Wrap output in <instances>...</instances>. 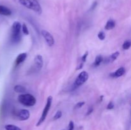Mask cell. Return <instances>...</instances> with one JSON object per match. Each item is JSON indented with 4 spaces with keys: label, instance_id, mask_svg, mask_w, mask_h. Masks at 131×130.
Instances as JSON below:
<instances>
[{
    "label": "cell",
    "instance_id": "1",
    "mask_svg": "<svg viewBox=\"0 0 131 130\" xmlns=\"http://www.w3.org/2000/svg\"><path fill=\"white\" fill-rule=\"evenodd\" d=\"M19 3L26 8L33 10L37 14H42V9L37 0H19Z\"/></svg>",
    "mask_w": 131,
    "mask_h": 130
},
{
    "label": "cell",
    "instance_id": "2",
    "mask_svg": "<svg viewBox=\"0 0 131 130\" xmlns=\"http://www.w3.org/2000/svg\"><path fill=\"white\" fill-rule=\"evenodd\" d=\"M22 25L18 21L13 23L11 30V40L14 43H19L21 39Z\"/></svg>",
    "mask_w": 131,
    "mask_h": 130
},
{
    "label": "cell",
    "instance_id": "3",
    "mask_svg": "<svg viewBox=\"0 0 131 130\" xmlns=\"http://www.w3.org/2000/svg\"><path fill=\"white\" fill-rule=\"evenodd\" d=\"M18 101L25 107H33L36 104V98L32 94H22L18 96Z\"/></svg>",
    "mask_w": 131,
    "mask_h": 130
},
{
    "label": "cell",
    "instance_id": "4",
    "mask_svg": "<svg viewBox=\"0 0 131 130\" xmlns=\"http://www.w3.org/2000/svg\"><path fill=\"white\" fill-rule=\"evenodd\" d=\"M52 97L51 96H49L47 99V102H46V106H45L44 108H43V110L42 115H41L40 118L39 119L38 121L37 122V125H36L37 126H40V125L44 122L46 117H47V114H48L50 108H51V105H52Z\"/></svg>",
    "mask_w": 131,
    "mask_h": 130
},
{
    "label": "cell",
    "instance_id": "5",
    "mask_svg": "<svg viewBox=\"0 0 131 130\" xmlns=\"http://www.w3.org/2000/svg\"><path fill=\"white\" fill-rule=\"evenodd\" d=\"M88 78H89V75L86 71H83L81 72L74 82V85H73L74 89H76L84 84L88 80Z\"/></svg>",
    "mask_w": 131,
    "mask_h": 130
},
{
    "label": "cell",
    "instance_id": "6",
    "mask_svg": "<svg viewBox=\"0 0 131 130\" xmlns=\"http://www.w3.org/2000/svg\"><path fill=\"white\" fill-rule=\"evenodd\" d=\"M41 34H42V36L43 37L44 40H46V43H47L49 46L51 47L54 44V40L53 36L51 33H49L46 30H42L41 31Z\"/></svg>",
    "mask_w": 131,
    "mask_h": 130
},
{
    "label": "cell",
    "instance_id": "7",
    "mask_svg": "<svg viewBox=\"0 0 131 130\" xmlns=\"http://www.w3.org/2000/svg\"><path fill=\"white\" fill-rule=\"evenodd\" d=\"M30 117V113L26 109H21L17 113V117L20 121H26Z\"/></svg>",
    "mask_w": 131,
    "mask_h": 130
},
{
    "label": "cell",
    "instance_id": "8",
    "mask_svg": "<svg viewBox=\"0 0 131 130\" xmlns=\"http://www.w3.org/2000/svg\"><path fill=\"white\" fill-rule=\"evenodd\" d=\"M34 65L37 70H40L43 65V57L40 55H37L34 58Z\"/></svg>",
    "mask_w": 131,
    "mask_h": 130
},
{
    "label": "cell",
    "instance_id": "9",
    "mask_svg": "<svg viewBox=\"0 0 131 130\" xmlns=\"http://www.w3.org/2000/svg\"><path fill=\"white\" fill-rule=\"evenodd\" d=\"M125 68L124 67H120L116 70L115 72L111 74V76L114 78H118L123 76L125 73Z\"/></svg>",
    "mask_w": 131,
    "mask_h": 130
},
{
    "label": "cell",
    "instance_id": "10",
    "mask_svg": "<svg viewBox=\"0 0 131 130\" xmlns=\"http://www.w3.org/2000/svg\"><path fill=\"white\" fill-rule=\"evenodd\" d=\"M27 57V54L26 53H21L19 54L17 56V57H16V59H15V65L18 66L20 64L23 63L24 61L26 60Z\"/></svg>",
    "mask_w": 131,
    "mask_h": 130
},
{
    "label": "cell",
    "instance_id": "11",
    "mask_svg": "<svg viewBox=\"0 0 131 130\" xmlns=\"http://www.w3.org/2000/svg\"><path fill=\"white\" fill-rule=\"evenodd\" d=\"M12 14V11L10 8L6 6L0 5V15H5V16H9Z\"/></svg>",
    "mask_w": 131,
    "mask_h": 130
},
{
    "label": "cell",
    "instance_id": "12",
    "mask_svg": "<svg viewBox=\"0 0 131 130\" xmlns=\"http://www.w3.org/2000/svg\"><path fill=\"white\" fill-rule=\"evenodd\" d=\"M115 25H116V23H115V20L113 19H109L105 25L104 28L106 30H110V29H113L115 27Z\"/></svg>",
    "mask_w": 131,
    "mask_h": 130
},
{
    "label": "cell",
    "instance_id": "13",
    "mask_svg": "<svg viewBox=\"0 0 131 130\" xmlns=\"http://www.w3.org/2000/svg\"><path fill=\"white\" fill-rule=\"evenodd\" d=\"M103 61V57L101 55H98L97 56H96L95 59V61L93 64V67H98L99 66H100V64H101V62Z\"/></svg>",
    "mask_w": 131,
    "mask_h": 130
},
{
    "label": "cell",
    "instance_id": "14",
    "mask_svg": "<svg viewBox=\"0 0 131 130\" xmlns=\"http://www.w3.org/2000/svg\"><path fill=\"white\" fill-rule=\"evenodd\" d=\"M119 55H120V52H119L118 51L114 52L113 54H112L111 55V56H110V57H108V58H107V59H106L107 60V62H113V61H115V60L118 58V57L119 56Z\"/></svg>",
    "mask_w": 131,
    "mask_h": 130
},
{
    "label": "cell",
    "instance_id": "15",
    "mask_svg": "<svg viewBox=\"0 0 131 130\" xmlns=\"http://www.w3.org/2000/svg\"><path fill=\"white\" fill-rule=\"evenodd\" d=\"M14 91L17 93H24L26 92V88L23 87V85H16L14 88Z\"/></svg>",
    "mask_w": 131,
    "mask_h": 130
},
{
    "label": "cell",
    "instance_id": "16",
    "mask_svg": "<svg viewBox=\"0 0 131 130\" xmlns=\"http://www.w3.org/2000/svg\"><path fill=\"white\" fill-rule=\"evenodd\" d=\"M5 130H22L20 127L14 124H7L5 126Z\"/></svg>",
    "mask_w": 131,
    "mask_h": 130
},
{
    "label": "cell",
    "instance_id": "17",
    "mask_svg": "<svg viewBox=\"0 0 131 130\" xmlns=\"http://www.w3.org/2000/svg\"><path fill=\"white\" fill-rule=\"evenodd\" d=\"M131 47V40H127L125 41L122 45V48L124 50H128Z\"/></svg>",
    "mask_w": 131,
    "mask_h": 130
},
{
    "label": "cell",
    "instance_id": "18",
    "mask_svg": "<svg viewBox=\"0 0 131 130\" xmlns=\"http://www.w3.org/2000/svg\"><path fill=\"white\" fill-rule=\"evenodd\" d=\"M22 31H23V34H25V35H28L29 34V31L28 30V27H27L26 24H24V23L22 25Z\"/></svg>",
    "mask_w": 131,
    "mask_h": 130
},
{
    "label": "cell",
    "instance_id": "19",
    "mask_svg": "<svg viewBox=\"0 0 131 130\" xmlns=\"http://www.w3.org/2000/svg\"><path fill=\"white\" fill-rule=\"evenodd\" d=\"M61 117H62V112L61 110H58L56 113H55L52 119H53V121H56V120H58L61 118Z\"/></svg>",
    "mask_w": 131,
    "mask_h": 130
},
{
    "label": "cell",
    "instance_id": "20",
    "mask_svg": "<svg viewBox=\"0 0 131 130\" xmlns=\"http://www.w3.org/2000/svg\"><path fill=\"white\" fill-rule=\"evenodd\" d=\"M98 38L101 40H104L106 38V34H105L104 32L103 31H100L98 34Z\"/></svg>",
    "mask_w": 131,
    "mask_h": 130
},
{
    "label": "cell",
    "instance_id": "21",
    "mask_svg": "<svg viewBox=\"0 0 131 130\" xmlns=\"http://www.w3.org/2000/svg\"><path fill=\"white\" fill-rule=\"evenodd\" d=\"M84 105V102L82 101V102H79V103H77L76 105L74 107V110L75 109H79V108H81L83 105Z\"/></svg>",
    "mask_w": 131,
    "mask_h": 130
},
{
    "label": "cell",
    "instance_id": "22",
    "mask_svg": "<svg viewBox=\"0 0 131 130\" xmlns=\"http://www.w3.org/2000/svg\"><path fill=\"white\" fill-rule=\"evenodd\" d=\"M88 52L87 51V52H86L84 54V55L81 57V62L84 63V62L86 61V59H87V57H88Z\"/></svg>",
    "mask_w": 131,
    "mask_h": 130
},
{
    "label": "cell",
    "instance_id": "23",
    "mask_svg": "<svg viewBox=\"0 0 131 130\" xmlns=\"http://www.w3.org/2000/svg\"><path fill=\"white\" fill-rule=\"evenodd\" d=\"M74 123L72 121L69 122V126H68V130H74Z\"/></svg>",
    "mask_w": 131,
    "mask_h": 130
},
{
    "label": "cell",
    "instance_id": "24",
    "mask_svg": "<svg viewBox=\"0 0 131 130\" xmlns=\"http://www.w3.org/2000/svg\"><path fill=\"white\" fill-rule=\"evenodd\" d=\"M114 107H115V105H114L113 102L110 101V103H108V105H107V110H112L114 108Z\"/></svg>",
    "mask_w": 131,
    "mask_h": 130
},
{
    "label": "cell",
    "instance_id": "25",
    "mask_svg": "<svg viewBox=\"0 0 131 130\" xmlns=\"http://www.w3.org/2000/svg\"><path fill=\"white\" fill-rule=\"evenodd\" d=\"M93 107H90V108H88V111H87L86 113V116L90 115L91 113H92V112H93Z\"/></svg>",
    "mask_w": 131,
    "mask_h": 130
},
{
    "label": "cell",
    "instance_id": "26",
    "mask_svg": "<svg viewBox=\"0 0 131 130\" xmlns=\"http://www.w3.org/2000/svg\"><path fill=\"white\" fill-rule=\"evenodd\" d=\"M83 66H84V63H83V62H81V63L79 64V65H78V66H77L76 70H81V69L83 68Z\"/></svg>",
    "mask_w": 131,
    "mask_h": 130
},
{
    "label": "cell",
    "instance_id": "27",
    "mask_svg": "<svg viewBox=\"0 0 131 130\" xmlns=\"http://www.w3.org/2000/svg\"><path fill=\"white\" fill-rule=\"evenodd\" d=\"M97 1H95V2L92 4L91 9H92V10H94V9L96 8V6H97Z\"/></svg>",
    "mask_w": 131,
    "mask_h": 130
},
{
    "label": "cell",
    "instance_id": "28",
    "mask_svg": "<svg viewBox=\"0 0 131 130\" xmlns=\"http://www.w3.org/2000/svg\"><path fill=\"white\" fill-rule=\"evenodd\" d=\"M103 98H104L103 96H101V98H100V101H102V99H103Z\"/></svg>",
    "mask_w": 131,
    "mask_h": 130
}]
</instances>
